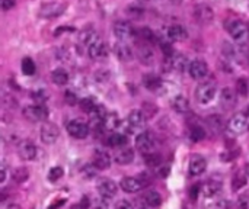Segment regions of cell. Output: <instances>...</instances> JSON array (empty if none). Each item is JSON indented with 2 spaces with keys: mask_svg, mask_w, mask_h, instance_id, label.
<instances>
[{
  "mask_svg": "<svg viewBox=\"0 0 249 209\" xmlns=\"http://www.w3.org/2000/svg\"><path fill=\"white\" fill-rule=\"evenodd\" d=\"M226 29L238 45H244L249 41V25L244 20L236 19V17L229 19L226 22Z\"/></svg>",
  "mask_w": 249,
  "mask_h": 209,
  "instance_id": "6da1fadb",
  "label": "cell"
},
{
  "mask_svg": "<svg viewBox=\"0 0 249 209\" xmlns=\"http://www.w3.org/2000/svg\"><path fill=\"white\" fill-rule=\"evenodd\" d=\"M217 93V84L213 80L203 81L196 89V97L200 105H209L214 100Z\"/></svg>",
  "mask_w": 249,
  "mask_h": 209,
  "instance_id": "7a4b0ae2",
  "label": "cell"
},
{
  "mask_svg": "<svg viewBox=\"0 0 249 209\" xmlns=\"http://www.w3.org/2000/svg\"><path fill=\"white\" fill-rule=\"evenodd\" d=\"M190 64H191L190 60L185 55L178 54V52H175L171 57H165L163 58V70L166 73H169V71L184 73V71L190 70Z\"/></svg>",
  "mask_w": 249,
  "mask_h": 209,
  "instance_id": "3957f363",
  "label": "cell"
},
{
  "mask_svg": "<svg viewBox=\"0 0 249 209\" xmlns=\"http://www.w3.org/2000/svg\"><path fill=\"white\" fill-rule=\"evenodd\" d=\"M50 115L48 108L44 103H36V105H29L26 108H23V116L31 121V122H42L47 121Z\"/></svg>",
  "mask_w": 249,
  "mask_h": 209,
  "instance_id": "277c9868",
  "label": "cell"
},
{
  "mask_svg": "<svg viewBox=\"0 0 249 209\" xmlns=\"http://www.w3.org/2000/svg\"><path fill=\"white\" fill-rule=\"evenodd\" d=\"M112 32L118 41L130 42L136 36V31L128 20H117L112 26Z\"/></svg>",
  "mask_w": 249,
  "mask_h": 209,
  "instance_id": "5b68a950",
  "label": "cell"
},
{
  "mask_svg": "<svg viewBox=\"0 0 249 209\" xmlns=\"http://www.w3.org/2000/svg\"><path fill=\"white\" fill-rule=\"evenodd\" d=\"M193 16H194V19L198 23L209 25V23H212L214 20V16L216 15H214V10H213V7L210 4H207V3H198L193 9Z\"/></svg>",
  "mask_w": 249,
  "mask_h": 209,
  "instance_id": "8992f818",
  "label": "cell"
},
{
  "mask_svg": "<svg viewBox=\"0 0 249 209\" xmlns=\"http://www.w3.org/2000/svg\"><path fill=\"white\" fill-rule=\"evenodd\" d=\"M90 127L82 119H73L67 124V132L76 140H85L89 135Z\"/></svg>",
  "mask_w": 249,
  "mask_h": 209,
  "instance_id": "52a82bcc",
  "label": "cell"
},
{
  "mask_svg": "<svg viewBox=\"0 0 249 209\" xmlns=\"http://www.w3.org/2000/svg\"><path fill=\"white\" fill-rule=\"evenodd\" d=\"M136 147L140 153L144 154H149V153H153L155 151V147H156V141H155V137L147 132V131H143L137 135L136 138Z\"/></svg>",
  "mask_w": 249,
  "mask_h": 209,
  "instance_id": "ba28073f",
  "label": "cell"
},
{
  "mask_svg": "<svg viewBox=\"0 0 249 209\" xmlns=\"http://www.w3.org/2000/svg\"><path fill=\"white\" fill-rule=\"evenodd\" d=\"M66 7H67V4L66 3H60V1L45 3L39 9V16L44 17V19H53V17H57V16L63 15Z\"/></svg>",
  "mask_w": 249,
  "mask_h": 209,
  "instance_id": "9c48e42d",
  "label": "cell"
},
{
  "mask_svg": "<svg viewBox=\"0 0 249 209\" xmlns=\"http://www.w3.org/2000/svg\"><path fill=\"white\" fill-rule=\"evenodd\" d=\"M248 116L247 113H236L233 115L229 122H228V131L233 135H239L242 134L247 128H248Z\"/></svg>",
  "mask_w": 249,
  "mask_h": 209,
  "instance_id": "30bf717a",
  "label": "cell"
},
{
  "mask_svg": "<svg viewBox=\"0 0 249 209\" xmlns=\"http://www.w3.org/2000/svg\"><path fill=\"white\" fill-rule=\"evenodd\" d=\"M112 51H114L115 57L120 61H123V63H130L134 58V51H133V48L130 47L128 42H124V41H118L117 39V42L112 47Z\"/></svg>",
  "mask_w": 249,
  "mask_h": 209,
  "instance_id": "8fae6325",
  "label": "cell"
},
{
  "mask_svg": "<svg viewBox=\"0 0 249 209\" xmlns=\"http://www.w3.org/2000/svg\"><path fill=\"white\" fill-rule=\"evenodd\" d=\"M163 36L171 42H182L188 39V31L182 25H171L163 31Z\"/></svg>",
  "mask_w": 249,
  "mask_h": 209,
  "instance_id": "7c38bea8",
  "label": "cell"
},
{
  "mask_svg": "<svg viewBox=\"0 0 249 209\" xmlns=\"http://www.w3.org/2000/svg\"><path fill=\"white\" fill-rule=\"evenodd\" d=\"M96 189L99 195L105 199H111L117 195V183L108 177H101L96 183Z\"/></svg>",
  "mask_w": 249,
  "mask_h": 209,
  "instance_id": "4fadbf2b",
  "label": "cell"
},
{
  "mask_svg": "<svg viewBox=\"0 0 249 209\" xmlns=\"http://www.w3.org/2000/svg\"><path fill=\"white\" fill-rule=\"evenodd\" d=\"M39 135H41V140H42L44 144H54L58 140V137H60V131H58L55 124L45 122L41 127Z\"/></svg>",
  "mask_w": 249,
  "mask_h": 209,
  "instance_id": "5bb4252c",
  "label": "cell"
},
{
  "mask_svg": "<svg viewBox=\"0 0 249 209\" xmlns=\"http://www.w3.org/2000/svg\"><path fill=\"white\" fill-rule=\"evenodd\" d=\"M88 54L92 60H102V58H107L108 57V47L107 44L98 38L95 39L89 47H88Z\"/></svg>",
  "mask_w": 249,
  "mask_h": 209,
  "instance_id": "9a60e30c",
  "label": "cell"
},
{
  "mask_svg": "<svg viewBox=\"0 0 249 209\" xmlns=\"http://www.w3.org/2000/svg\"><path fill=\"white\" fill-rule=\"evenodd\" d=\"M222 52L225 55L226 60H229L231 63H239L244 60V52L238 45H233L232 42H223V48Z\"/></svg>",
  "mask_w": 249,
  "mask_h": 209,
  "instance_id": "2e32d148",
  "label": "cell"
},
{
  "mask_svg": "<svg viewBox=\"0 0 249 209\" xmlns=\"http://www.w3.org/2000/svg\"><path fill=\"white\" fill-rule=\"evenodd\" d=\"M137 57H139L140 63L144 64V65H152L153 64L155 52H153V49H152L149 42L142 39V44H139V47H137Z\"/></svg>",
  "mask_w": 249,
  "mask_h": 209,
  "instance_id": "e0dca14e",
  "label": "cell"
},
{
  "mask_svg": "<svg viewBox=\"0 0 249 209\" xmlns=\"http://www.w3.org/2000/svg\"><path fill=\"white\" fill-rule=\"evenodd\" d=\"M188 73H190V76H191L194 80H203V79H206L207 74H209V65H207V63L203 61V60H194V61H191V64H190Z\"/></svg>",
  "mask_w": 249,
  "mask_h": 209,
  "instance_id": "ac0fdd59",
  "label": "cell"
},
{
  "mask_svg": "<svg viewBox=\"0 0 249 209\" xmlns=\"http://www.w3.org/2000/svg\"><path fill=\"white\" fill-rule=\"evenodd\" d=\"M238 102V92L236 89L233 90L232 87H223L220 92V105L225 109H232L236 106Z\"/></svg>",
  "mask_w": 249,
  "mask_h": 209,
  "instance_id": "d6986e66",
  "label": "cell"
},
{
  "mask_svg": "<svg viewBox=\"0 0 249 209\" xmlns=\"http://www.w3.org/2000/svg\"><path fill=\"white\" fill-rule=\"evenodd\" d=\"M127 122L136 129H144L146 127V122H147V115L144 113V111H140V109H133L127 118Z\"/></svg>",
  "mask_w": 249,
  "mask_h": 209,
  "instance_id": "ffe728a7",
  "label": "cell"
},
{
  "mask_svg": "<svg viewBox=\"0 0 249 209\" xmlns=\"http://www.w3.org/2000/svg\"><path fill=\"white\" fill-rule=\"evenodd\" d=\"M19 157L25 161H32L38 157V148L35 144L29 143V141H23L19 145Z\"/></svg>",
  "mask_w": 249,
  "mask_h": 209,
  "instance_id": "44dd1931",
  "label": "cell"
},
{
  "mask_svg": "<svg viewBox=\"0 0 249 209\" xmlns=\"http://www.w3.org/2000/svg\"><path fill=\"white\" fill-rule=\"evenodd\" d=\"M207 169V161L203 156L194 154L190 160V173L191 176H200L206 172Z\"/></svg>",
  "mask_w": 249,
  "mask_h": 209,
  "instance_id": "7402d4cb",
  "label": "cell"
},
{
  "mask_svg": "<svg viewBox=\"0 0 249 209\" xmlns=\"http://www.w3.org/2000/svg\"><path fill=\"white\" fill-rule=\"evenodd\" d=\"M92 163L93 166L98 169V170H107L111 167V157L107 151H102V150H96L93 153V159H92Z\"/></svg>",
  "mask_w": 249,
  "mask_h": 209,
  "instance_id": "603a6c76",
  "label": "cell"
},
{
  "mask_svg": "<svg viewBox=\"0 0 249 209\" xmlns=\"http://www.w3.org/2000/svg\"><path fill=\"white\" fill-rule=\"evenodd\" d=\"M143 86L150 90V92H156L159 93L163 87V83H162V79L153 73H149V74H144L143 76Z\"/></svg>",
  "mask_w": 249,
  "mask_h": 209,
  "instance_id": "cb8c5ba5",
  "label": "cell"
},
{
  "mask_svg": "<svg viewBox=\"0 0 249 209\" xmlns=\"http://www.w3.org/2000/svg\"><path fill=\"white\" fill-rule=\"evenodd\" d=\"M114 160H115V163H117V164H121V166L131 164V163H133V160H134V151H133L130 147L118 148V151L115 153Z\"/></svg>",
  "mask_w": 249,
  "mask_h": 209,
  "instance_id": "d4e9b609",
  "label": "cell"
},
{
  "mask_svg": "<svg viewBox=\"0 0 249 209\" xmlns=\"http://www.w3.org/2000/svg\"><path fill=\"white\" fill-rule=\"evenodd\" d=\"M128 144V137L124 132H114L107 138V145L111 148H123Z\"/></svg>",
  "mask_w": 249,
  "mask_h": 209,
  "instance_id": "484cf974",
  "label": "cell"
},
{
  "mask_svg": "<svg viewBox=\"0 0 249 209\" xmlns=\"http://www.w3.org/2000/svg\"><path fill=\"white\" fill-rule=\"evenodd\" d=\"M120 186H121V189H123L124 192H127V193H136V192H139V191L143 188V185H142V182L139 180V177H124V179L121 180Z\"/></svg>",
  "mask_w": 249,
  "mask_h": 209,
  "instance_id": "4316f807",
  "label": "cell"
},
{
  "mask_svg": "<svg viewBox=\"0 0 249 209\" xmlns=\"http://www.w3.org/2000/svg\"><path fill=\"white\" fill-rule=\"evenodd\" d=\"M248 185V172L247 170H238L232 179V191L238 192L241 189H244Z\"/></svg>",
  "mask_w": 249,
  "mask_h": 209,
  "instance_id": "83f0119b",
  "label": "cell"
},
{
  "mask_svg": "<svg viewBox=\"0 0 249 209\" xmlns=\"http://www.w3.org/2000/svg\"><path fill=\"white\" fill-rule=\"evenodd\" d=\"M220 191H222V183L217 182V180H210V182H207V183L203 186L204 196L209 198V199L217 196V195L220 193Z\"/></svg>",
  "mask_w": 249,
  "mask_h": 209,
  "instance_id": "f1b7e54d",
  "label": "cell"
},
{
  "mask_svg": "<svg viewBox=\"0 0 249 209\" xmlns=\"http://www.w3.org/2000/svg\"><path fill=\"white\" fill-rule=\"evenodd\" d=\"M172 108L175 112L178 113H187L190 111V102L185 96L178 95L174 100H172Z\"/></svg>",
  "mask_w": 249,
  "mask_h": 209,
  "instance_id": "f546056e",
  "label": "cell"
},
{
  "mask_svg": "<svg viewBox=\"0 0 249 209\" xmlns=\"http://www.w3.org/2000/svg\"><path fill=\"white\" fill-rule=\"evenodd\" d=\"M104 128H105V131H109V132L117 131L118 128H121V121H120L118 115L117 113L107 115L105 119H104Z\"/></svg>",
  "mask_w": 249,
  "mask_h": 209,
  "instance_id": "4dcf8cb0",
  "label": "cell"
},
{
  "mask_svg": "<svg viewBox=\"0 0 249 209\" xmlns=\"http://www.w3.org/2000/svg\"><path fill=\"white\" fill-rule=\"evenodd\" d=\"M144 202L149 208H158L162 205V196L159 192L156 191H149L146 195H144Z\"/></svg>",
  "mask_w": 249,
  "mask_h": 209,
  "instance_id": "1f68e13d",
  "label": "cell"
},
{
  "mask_svg": "<svg viewBox=\"0 0 249 209\" xmlns=\"http://www.w3.org/2000/svg\"><path fill=\"white\" fill-rule=\"evenodd\" d=\"M99 36L96 35V32H95V29H92V28H86L85 31H82V33H80V36H79V41H80V44L82 45H85L86 48L95 41V39H98Z\"/></svg>",
  "mask_w": 249,
  "mask_h": 209,
  "instance_id": "d6a6232c",
  "label": "cell"
},
{
  "mask_svg": "<svg viewBox=\"0 0 249 209\" xmlns=\"http://www.w3.org/2000/svg\"><path fill=\"white\" fill-rule=\"evenodd\" d=\"M51 80L58 86H64L69 83V73L64 68H55L51 73Z\"/></svg>",
  "mask_w": 249,
  "mask_h": 209,
  "instance_id": "836d02e7",
  "label": "cell"
},
{
  "mask_svg": "<svg viewBox=\"0 0 249 209\" xmlns=\"http://www.w3.org/2000/svg\"><path fill=\"white\" fill-rule=\"evenodd\" d=\"M206 137H207V132H206V129H204L203 127H200V125H193V127L190 128V138H191V141L200 143V141H203Z\"/></svg>",
  "mask_w": 249,
  "mask_h": 209,
  "instance_id": "e575fe53",
  "label": "cell"
},
{
  "mask_svg": "<svg viewBox=\"0 0 249 209\" xmlns=\"http://www.w3.org/2000/svg\"><path fill=\"white\" fill-rule=\"evenodd\" d=\"M20 70H22V73L25 76H32L36 71V65H35L34 60L31 57H25L22 60V63H20Z\"/></svg>",
  "mask_w": 249,
  "mask_h": 209,
  "instance_id": "d590c367",
  "label": "cell"
},
{
  "mask_svg": "<svg viewBox=\"0 0 249 209\" xmlns=\"http://www.w3.org/2000/svg\"><path fill=\"white\" fill-rule=\"evenodd\" d=\"M125 12L131 19H136V20H139L144 16V7H142L140 4H130L125 9Z\"/></svg>",
  "mask_w": 249,
  "mask_h": 209,
  "instance_id": "8d00e7d4",
  "label": "cell"
},
{
  "mask_svg": "<svg viewBox=\"0 0 249 209\" xmlns=\"http://www.w3.org/2000/svg\"><path fill=\"white\" fill-rule=\"evenodd\" d=\"M28 177H29V170H28L26 167H18V169L12 173V179H13L18 185L26 182Z\"/></svg>",
  "mask_w": 249,
  "mask_h": 209,
  "instance_id": "74e56055",
  "label": "cell"
},
{
  "mask_svg": "<svg viewBox=\"0 0 249 209\" xmlns=\"http://www.w3.org/2000/svg\"><path fill=\"white\" fill-rule=\"evenodd\" d=\"M207 122L217 132H222L225 129V121L220 115H210V118H207Z\"/></svg>",
  "mask_w": 249,
  "mask_h": 209,
  "instance_id": "f35d334b",
  "label": "cell"
},
{
  "mask_svg": "<svg viewBox=\"0 0 249 209\" xmlns=\"http://www.w3.org/2000/svg\"><path fill=\"white\" fill-rule=\"evenodd\" d=\"M139 33H140V35H139L140 39H143V41H146V42H149V44H158V35H156L152 29H149V28H142Z\"/></svg>",
  "mask_w": 249,
  "mask_h": 209,
  "instance_id": "ab89813d",
  "label": "cell"
},
{
  "mask_svg": "<svg viewBox=\"0 0 249 209\" xmlns=\"http://www.w3.org/2000/svg\"><path fill=\"white\" fill-rule=\"evenodd\" d=\"M96 100L93 99V97H85V99H82L80 102H79V106H80V109L83 111V112H86V113H90L95 108H96Z\"/></svg>",
  "mask_w": 249,
  "mask_h": 209,
  "instance_id": "60d3db41",
  "label": "cell"
},
{
  "mask_svg": "<svg viewBox=\"0 0 249 209\" xmlns=\"http://www.w3.org/2000/svg\"><path fill=\"white\" fill-rule=\"evenodd\" d=\"M236 92H238V95H241V96H244V97H247V96H248V93H249L248 79H245V77L238 79V81H236Z\"/></svg>",
  "mask_w": 249,
  "mask_h": 209,
  "instance_id": "b9f144b4",
  "label": "cell"
},
{
  "mask_svg": "<svg viewBox=\"0 0 249 209\" xmlns=\"http://www.w3.org/2000/svg\"><path fill=\"white\" fill-rule=\"evenodd\" d=\"M144 161L147 166L150 167H158L160 163H162V157L158 154V153H149V154H144Z\"/></svg>",
  "mask_w": 249,
  "mask_h": 209,
  "instance_id": "7bdbcfd3",
  "label": "cell"
},
{
  "mask_svg": "<svg viewBox=\"0 0 249 209\" xmlns=\"http://www.w3.org/2000/svg\"><path fill=\"white\" fill-rule=\"evenodd\" d=\"M96 173H98V169L93 166V163L86 164V166L82 169V176H83L85 179H93V177L96 176Z\"/></svg>",
  "mask_w": 249,
  "mask_h": 209,
  "instance_id": "ee69618b",
  "label": "cell"
},
{
  "mask_svg": "<svg viewBox=\"0 0 249 209\" xmlns=\"http://www.w3.org/2000/svg\"><path fill=\"white\" fill-rule=\"evenodd\" d=\"M61 176H63V169H61L60 166H55V167H53V169L50 170V173H48V180H50V182H57Z\"/></svg>",
  "mask_w": 249,
  "mask_h": 209,
  "instance_id": "f6af8a7d",
  "label": "cell"
},
{
  "mask_svg": "<svg viewBox=\"0 0 249 209\" xmlns=\"http://www.w3.org/2000/svg\"><path fill=\"white\" fill-rule=\"evenodd\" d=\"M32 99L36 102V103H44L47 99H48V93L45 90H36L32 93Z\"/></svg>",
  "mask_w": 249,
  "mask_h": 209,
  "instance_id": "bcb514c9",
  "label": "cell"
},
{
  "mask_svg": "<svg viewBox=\"0 0 249 209\" xmlns=\"http://www.w3.org/2000/svg\"><path fill=\"white\" fill-rule=\"evenodd\" d=\"M64 100H66V103H67V105H70V106H74V105L79 102V100H77L76 93H73V92H70V90L64 92Z\"/></svg>",
  "mask_w": 249,
  "mask_h": 209,
  "instance_id": "7dc6e473",
  "label": "cell"
},
{
  "mask_svg": "<svg viewBox=\"0 0 249 209\" xmlns=\"http://www.w3.org/2000/svg\"><path fill=\"white\" fill-rule=\"evenodd\" d=\"M200 192H201V185H198V183L194 185V186L190 189V198H191V201H197Z\"/></svg>",
  "mask_w": 249,
  "mask_h": 209,
  "instance_id": "c3c4849f",
  "label": "cell"
},
{
  "mask_svg": "<svg viewBox=\"0 0 249 209\" xmlns=\"http://www.w3.org/2000/svg\"><path fill=\"white\" fill-rule=\"evenodd\" d=\"M95 77H96V80H98L99 83H104V81H107V80L109 79V71H108V70H101V71H98V73L95 74Z\"/></svg>",
  "mask_w": 249,
  "mask_h": 209,
  "instance_id": "681fc988",
  "label": "cell"
},
{
  "mask_svg": "<svg viewBox=\"0 0 249 209\" xmlns=\"http://www.w3.org/2000/svg\"><path fill=\"white\" fill-rule=\"evenodd\" d=\"M0 3H1V10L3 12H7V10H10V9L15 7L16 0H0Z\"/></svg>",
  "mask_w": 249,
  "mask_h": 209,
  "instance_id": "f907efd6",
  "label": "cell"
},
{
  "mask_svg": "<svg viewBox=\"0 0 249 209\" xmlns=\"http://www.w3.org/2000/svg\"><path fill=\"white\" fill-rule=\"evenodd\" d=\"M76 29L73 26H60L54 31V36H60L63 32H74Z\"/></svg>",
  "mask_w": 249,
  "mask_h": 209,
  "instance_id": "816d5d0a",
  "label": "cell"
},
{
  "mask_svg": "<svg viewBox=\"0 0 249 209\" xmlns=\"http://www.w3.org/2000/svg\"><path fill=\"white\" fill-rule=\"evenodd\" d=\"M238 209H249V196H241L238 199Z\"/></svg>",
  "mask_w": 249,
  "mask_h": 209,
  "instance_id": "f5cc1de1",
  "label": "cell"
},
{
  "mask_svg": "<svg viewBox=\"0 0 249 209\" xmlns=\"http://www.w3.org/2000/svg\"><path fill=\"white\" fill-rule=\"evenodd\" d=\"M139 180L142 182L143 188H144V186H147V185H149V183L152 182L150 176H149V175H147L146 172H143V173H140V175H139Z\"/></svg>",
  "mask_w": 249,
  "mask_h": 209,
  "instance_id": "db71d44e",
  "label": "cell"
},
{
  "mask_svg": "<svg viewBox=\"0 0 249 209\" xmlns=\"http://www.w3.org/2000/svg\"><path fill=\"white\" fill-rule=\"evenodd\" d=\"M92 209H108V204L105 202V198H102V199H98V201H95V204H93Z\"/></svg>",
  "mask_w": 249,
  "mask_h": 209,
  "instance_id": "11a10c76",
  "label": "cell"
},
{
  "mask_svg": "<svg viewBox=\"0 0 249 209\" xmlns=\"http://www.w3.org/2000/svg\"><path fill=\"white\" fill-rule=\"evenodd\" d=\"M212 209H229V204H228V201H225V199H219V201L213 205V208Z\"/></svg>",
  "mask_w": 249,
  "mask_h": 209,
  "instance_id": "9f6ffc18",
  "label": "cell"
},
{
  "mask_svg": "<svg viewBox=\"0 0 249 209\" xmlns=\"http://www.w3.org/2000/svg\"><path fill=\"white\" fill-rule=\"evenodd\" d=\"M115 209H134L133 205L128 202V201H120L117 205H115Z\"/></svg>",
  "mask_w": 249,
  "mask_h": 209,
  "instance_id": "6f0895ef",
  "label": "cell"
},
{
  "mask_svg": "<svg viewBox=\"0 0 249 209\" xmlns=\"http://www.w3.org/2000/svg\"><path fill=\"white\" fill-rule=\"evenodd\" d=\"M6 177H7V169H6V164L3 163L1 164V169H0V183L1 185L6 182Z\"/></svg>",
  "mask_w": 249,
  "mask_h": 209,
  "instance_id": "680465c9",
  "label": "cell"
},
{
  "mask_svg": "<svg viewBox=\"0 0 249 209\" xmlns=\"http://www.w3.org/2000/svg\"><path fill=\"white\" fill-rule=\"evenodd\" d=\"M79 207L82 209H89L90 208V199L88 196H83L82 201H80V204H79Z\"/></svg>",
  "mask_w": 249,
  "mask_h": 209,
  "instance_id": "91938a15",
  "label": "cell"
},
{
  "mask_svg": "<svg viewBox=\"0 0 249 209\" xmlns=\"http://www.w3.org/2000/svg\"><path fill=\"white\" fill-rule=\"evenodd\" d=\"M168 175H169V167H168V166L160 167V170H159V176H160V177H166Z\"/></svg>",
  "mask_w": 249,
  "mask_h": 209,
  "instance_id": "94428289",
  "label": "cell"
},
{
  "mask_svg": "<svg viewBox=\"0 0 249 209\" xmlns=\"http://www.w3.org/2000/svg\"><path fill=\"white\" fill-rule=\"evenodd\" d=\"M61 205H64V199H61V201H55L54 204H51V205H50V208L48 209H57V208H60Z\"/></svg>",
  "mask_w": 249,
  "mask_h": 209,
  "instance_id": "6125c7cd",
  "label": "cell"
},
{
  "mask_svg": "<svg viewBox=\"0 0 249 209\" xmlns=\"http://www.w3.org/2000/svg\"><path fill=\"white\" fill-rule=\"evenodd\" d=\"M6 209H20V207H19L18 204H10V205H7V208Z\"/></svg>",
  "mask_w": 249,
  "mask_h": 209,
  "instance_id": "be15d7a7",
  "label": "cell"
},
{
  "mask_svg": "<svg viewBox=\"0 0 249 209\" xmlns=\"http://www.w3.org/2000/svg\"><path fill=\"white\" fill-rule=\"evenodd\" d=\"M169 1H171L172 4H181V3H182L184 0H169Z\"/></svg>",
  "mask_w": 249,
  "mask_h": 209,
  "instance_id": "e7e4bbea",
  "label": "cell"
},
{
  "mask_svg": "<svg viewBox=\"0 0 249 209\" xmlns=\"http://www.w3.org/2000/svg\"><path fill=\"white\" fill-rule=\"evenodd\" d=\"M73 209H82V208H80V207L77 205V207H73Z\"/></svg>",
  "mask_w": 249,
  "mask_h": 209,
  "instance_id": "03108f58",
  "label": "cell"
},
{
  "mask_svg": "<svg viewBox=\"0 0 249 209\" xmlns=\"http://www.w3.org/2000/svg\"><path fill=\"white\" fill-rule=\"evenodd\" d=\"M248 173H249V167H248Z\"/></svg>",
  "mask_w": 249,
  "mask_h": 209,
  "instance_id": "003e7915",
  "label": "cell"
}]
</instances>
